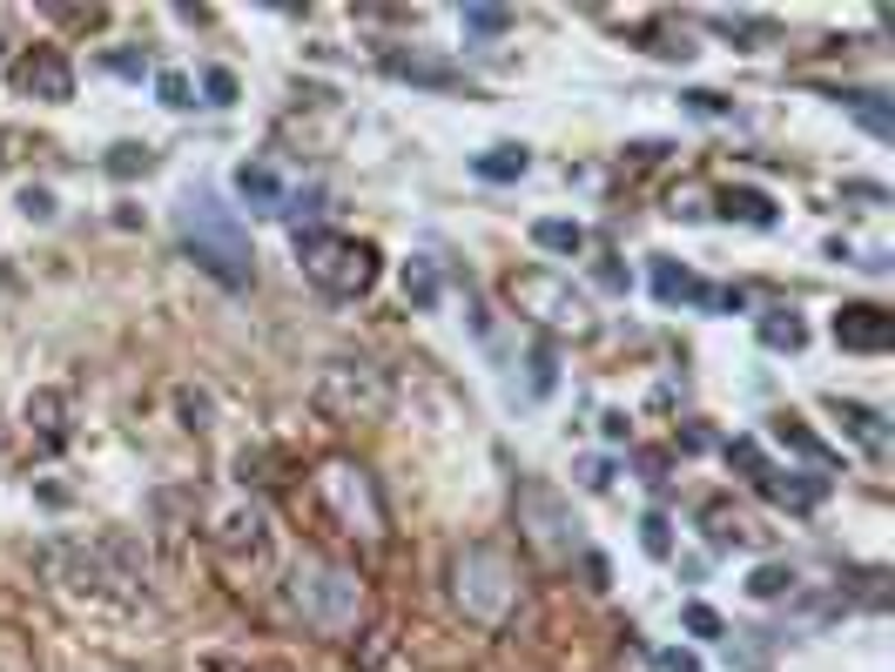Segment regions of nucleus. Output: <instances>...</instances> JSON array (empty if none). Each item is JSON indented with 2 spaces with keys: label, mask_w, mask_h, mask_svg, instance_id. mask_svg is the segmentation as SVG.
Masks as SVG:
<instances>
[{
  "label": "nucleus",
  "mask_w": 895,
  "mask_h": 672,
  "mask_svg": "<svg viewBox=\"0 0 895 672\" xmlns=\"http://www.w3.org/2000/svg\"><path fill=\"white\" fill-rule=\"evenodd\" d=\"M176 229H183V249L196 256V270H202V276H216L222 290H250V283H257V249H250V229H242V216H236V209H222L209 189L183 196Z\"/></svg>",
  "instance_id": "obj_1"
},
{
  "label": "nucleus",
  "mask_w": 895,
  "mask_h": 672,
  "mask_svg": "<svg viewBox=\"0 0 895 672\" xmlns=\"http://www.w3.org/2000/svg\"><path fill=\"white\" fill-rule=\"evenodd\" d=\"M720 216L727 222H748V229H768L774 222V196L768 189H727L720 196Z\"/></svg>",
  "instance_id": "obj_20"
},
{
  "label": "nucleus",
  "mask_w": 895,
  "mask_h": 672,
  "mask_svg": "<svg viewBox=\"0 0 895 672\" xmlns=\"http://www.w3.org/2000/svg\"><path fill=\"white\" fill-rule=\"evenodd\" d=\"M707 28H720L727 41H754V48H761V41L774 34V28H768L761 14H727V8H720V14H707Z\"/></svg>",
  "instance_id": "obj_25"
},
{
  "label": "nucleus",
  "mask_w": 895,
  "mask_h": 672,
  "mask_svg": "<svg viewBox=\"0 0 895 672\" xmlns=\"http://www.w3.org/2000/svg\"><path fill=\"white\" fill-rule=\"evenodd\" d=\"M155 102H162V108H196V81H189L183 67H162V74H155Z\"/></svg>",
  "instance_id": "obj_26"
},
{
  "label": "nucleus",
  "mask_w": 895,
  "mask_h": 672,
  "mask_svg": "<svg viewBox=\"0 0 895 672\" xmlns=\"http://www.w3.org/2000/svg\"><path fill=\"white\" fill-rule=\"evenodd\" d=\"M458 21H465V34H506L512 28V8H465Z\"/></svg>",
  "instance_id": "obj_31"
},
{
  "label": "nucleus",
  "mask_w": 895,
  "mask_h": 672,
  "mask_svg": "<svg viewBox=\"0 0 895 672\" xmlns=\"http://www.w3.org/2000/svg\"><path fill=\"white\" fill-rule=\"evenodd\" d=\"M532 242L545 249V256H565V263H573L580 249H586V229H580L573 216H539V222H532Z\"/></svg>",
  "instance_id": "obj_18"
},
{
  "label": "nucleus",
  "mask_w": 895,
  "mask_h": 672,
  "mask_svg": "<svg viewBox=\"0 0 895 672\" xmlns=\"http://www.w3.org/2000/svg\"><path fill=\"white\" fill-rule=\"evenodd\" d=\"M754 491L774 497V504H788V512H815V504H829V477L822 471H768Z\"/></svg>",
  "instance_id": "obj_11"
},
{
  "label": "nucleus",
  "mask_w": 895,
  "mask_h": 672,
  "mask_svg": "<svg viewBox=\"0 0 895 672\" xmlns=\"http://www.w3.org/2000/svg\"><path fill=\"white\" fill-rule=\"evenodd\" d=\"M512 303H519V316H539L545 329H586V303H580V290L565 283L559 270H512Z\"/></svg>",
  "instance_id": "obj_8"
},
{
  "label": "nucleus",
  "mask_w": 895,
  "mask_h": 672,
  "mask_svg": "<svg viewBox=\"0 0 895 672\" xmlns=\"http://www.w3.org/2000/svg\"><path fill=\"white\" fill-rule=\"evenodd\" d=\"M580 477H586V491H606V484H613V464H586Z\"/></svg>",
  "instance_id": "obj_43"
},
{
  "label": "nucleus",
  "mask_w": 895,
  "mask_h": 672,
  "mask_svg": "<svg viewBox=\"0 0 895 672\" xmlns=\"http://www.w3.org/2000/svg\"><path fill=\"white\" fill-rule=\"evenodd\" d=\"M593 283H600V290H626V283H633V276H626V270H620V256H606V263H600V270H593Z\"/></svg>",
  "instance_id": "obj_39"
},
{
  "label": "nucleus",
  "mask_w": 895,
  "mask_h": 672,
  "mask_svg": "<svg viewBox=\"0 0 895 672\" xmlns=\"http://www.w3.org/2000/svg\"><path fill=\"white\" fill-rule=\"evenodd\" d=\"M236 196L250 202V209H283V202H290V196H283V176H277L270 161H242V168H236Z\"/></svg>",
  "instance_id": "obj_16"
},
{
  "label": "nucleus",
  "mask_w": 895,
  "mask_h": 672,
  "mask_svg": "<svg viewBox=\"0 0 895 672\" xmlns=\"http://www.w3.org/2000/svg\"><path fill=\"white\" fill-rule=\"evenodd\" d=\"M525 168H532V155H525L519 141H499V148L471 155V176H478V182H519Z\"/></svg>",
  "instance_id": "obj_17"
},
{
  "label": "nucleus",
  "mask_w": 895,
  "mask_h": 672,
  "mask_svg": "<svg viewBox=\"0 0 895 672\" xmlns=\"http://www.w3.org/2000/svg\"><path fill=\"white\" fill-rule=\"evenodd\" d=\"M316 497H323V512L337 518V532H351V538H364V545L384 538V497H377V484H371L364 464L331 458V464L316 471Z\"/></svg>",
  "instance_id": "obj_7"
},
{
  "label": "nucleus",
  "mask_w": 895,
  "mask_h": 672,
  "mask_svg": "<svg viewBox=\"0 0 895 672\" xmlns=\"http://www.w3.org/2000/svg\"><path fill=\"white\" fill-rule=\"evenodd\" d=\"M680 102H687V115H700V122H720V115H735V102H727V95H714V88H687Z\"/></svg>",
  "instance_id": "obj_33"
},
{
  "label": "nucleus",
  "mask_w": 895,
  "mask_h": 672,
  "mask_svg": "<svg viewBox=\"0 0 895 672\" xmlns=\"http://www.w3.org/2000/svg\"><path fill=\"white\" fill-rule=\"evenodd\" d=\"M748 592H754L761 606H774V599L794 592V571H788V565H754V571H748Z\"/></svg>",
  "instance_id": "obj_24"
},
{
  "label": "nucleus",
  "mask_w": 895,
  "mask_h": 672,
  "mask_svg": "<svg viewBox=\"0 0 895 672\" xmlns=\"http://www.w3.org/2000/svg\"><path fill=\"white\" fill-rule=\"evenodd\" d=\"M835 344L855 350V357H882V350H895V316L882 303H842L835 309Z\"/></svg>",
  "instance_id": "obj_10"
},
{
  "label": "nucleus",
  "mask_w": 895,
  "mask_h": 672,
  "mask_svg": "<svg viewBox=\"0 0 895 672\" xmlns=\"http://www.w3.org/2000/svg\"><path fill=\"white\" fill-rule=\"evenodd\" d=\"M404 296H412L418 309H431V303H438V270H431L425 256H412V263H404Z\"/></svg>",
  "instance_id": "obj_28"
},
{
  "label": "nucleus",
  "mask_w": 895,
  "mask_h": 672,
  "mask_svg": "<svg viewBox=\"0 0 895 672\" xmlns=\"http://www.w3.org/2000/svg\"><path fill=\"white\" fill-rule=\"evenodd\" d=\"M316 410H331L337 424H377L391 410V377L364 357H337L316 370Z\"/></svg>",
  "instance_id": "obj_5"
},
{
  "label": "nucleus",
  "mask_w": 895,
  "mask_h": 672,
  "mask_svg": "<svg viewBox=\"0 0 895 672\" xmlns=\"http://www.w3.org/2000/svg\"><path fill=\"white\" fill-rule=\"evenodd\" d=\"M829 410L842 417V431H849L868 458H882V451H888V417H882V410H868V403H855V397H842V390L829 397Z\"/></svg>",
  "instance_id": "obj_12"
},
{
  "label": "nucleus",
  "mask_w": 895,
  "mask_h": 672,
  "mask_svg": "<svg viewBox=\"0 0 895 672\" xmlns=\"http://www.w3.org/2000/svg\"><path fill=\"white\" fill-rule=\"evenodd\" d=\"M646 48H654L660 61H687V54H694V41H687V28H654V34H646Z\"/></svg>",
  "instance_id": "obj_32"
},
{
  "label": "nucleus",
  "mask_w": 895,
  "mask_h": 672,
  "mask_svg": "<svg viewBox=\"0 0 895 672\" xmlns=\"http://www.w3.org/2000/svg\"><path fill=\"white\" fill-rule=\"evenodd\" d=\"M14 88L28 102H67L74 95V67H67L61 48H28V54H14Z\"/></svg>",
  "instance_id": "obj_9"
},
{
  "label": "nucleus",
  "mask_w": 895,
  "mask_h": 672,
  "mask_svg": "<svg viewBox=\"0 0 895 672\" xmlns=\"http://www.w3.org/2000/svg\"><path fill=\"white\" fill-rule=\"evenodd\" d=\"M600 431H606L613 444H626V417H620V410H606V417H600Z\"/></svg>",
  "instance_id": "obj_44"
},
{
  "label": "nucleus",
  "mask_w": 895,
  "mask_h": 672,
  "mask_svg": "<svg viewBox=\"0 0 895 672\" xmlns=\"http://www.w3.org/2000/svg\"><path fill=\"white\" fill-rule=\"evenodd\" d=\"M674 444H680V451H714V438H707V431H700V424H687V431H680V438H674Z\"/></svg>",
  "instance_id": "obj_42"
},
{
  "label": "nucleus",
  "mask_w": 895,
  "mask_h": 672,
  "mask_svg": "<svg viewBox=\"0 0 895 672\" xmlns=\"http://www.w3.org/2000/svg\"><path fill=\"white\" fill-rule=\"evenodd\" d=\"M654 672H700V659L687 645H667V652H654Z\"/></svg>",
  "instance_id": "obj_37"
},
{
  "label": "nucleus",
  "mask_w": 895,
  "mask_h": 672,
  "mask_svg": "<svg viewBox=\"0 0 895 672\" xmlns=\"http://www.w3.org/2000/svg\"><path fill=\"white\" fill-rule=\"evenodd\" d=\"M761 344H768V350H788V357H794V350L808 344V323H801L794 309H768V316H761Z\"/></svg>",
  "instance_id": "obj_22"
},
{
  "label": "nucleus",
  "mask_w": 895,
  "mask_h": 672,
  "mask_svg": "<svg viewBox=\"0 0 895 672\" xmlns=\"http://www.w3.org/2000/svg\"><path fill=\"white\" fill-rule=\"evenodd\" d=\"M290 606H296V619H303L310 632L351 639L357 619H364V578H357L351 565H337V558H303V565L290 571Z\"/></svg>",
  "instance_id": "obj_3"
},
{
  "label": "nucleus",
  "mask_w": 895,
  "mask_h": 672,
  "mask_svg": "<svg viewBox=\"0 0 895 672\" xmlns=\"http://www.w3.org/2000/svg\"><path fill=\"white\" fill-rule=\"evenodd\" d=\"M835 102H842L875 141H895V108H888V95H875V88H835Z\"/></svg>",
  "instance_id": "obj_14"
},
{
  "label": "nucleus",
  "mask_w": 895,
  "mask_h": 672,
  "mask_svg": "<svg viewBox=\"0 0 895 672\" xmlns=\"http://www.w3.org/2000/svg\"><path fill=\"white\" fill-rule=\"evenodd\" d=\"M727 464H735V471H741L748 484H761V477L774 471V464H768V451H761L754 438H735V444H727Z\"/></svg>",
  "instance_id": "obj_29"
},
{
  "label": "nucleus",
  "mask_w": 895,
  "mask_h": 672,
  "mask_svg": "<svg viewBox=\"0 0 895 672\" xmlns=\"http://www.w3.org/2000/svg\"><path fill=\"white\" fill-rule=\"evenodd\" d=\"M451 599H458V612L471 619V626H485V632H499L512 612H519V565H512V552L506 545H458V558H451Z\"/></svg>",
  "instance_id": "obj_2"
},
{
  "label": "nucleus",
  "mask_w": 895,
  "mask_h": 672,
  "mask_svg": "<svg viewBox=\"0 0 895 672\" xmlns=\"http://www.w3.org/2000/svg\"><path fill=\"white\" fill-rule=\"evenodd\" d=\"M202 95H209V108H229V102H236V74H229V67H209V74H202Z\"/></svg>",
  "instance_id": "obj_36"
},
{
  "label": "nucleus",
  "mask_w": 895,
  "mask_h": 672,
  "mask_svg": "<svg viewBox=\"0 0 895 672\" xmlns=\"http://www.w3.org/2000/svg\"><path fill=\"white\" fill-rule=\"evenodd\" d=\"M768 424H774V438H781L788 451H801V458H808V464H815V471H835V464H842V451H835V444H822V438H815V431H808V424H801V417H794V410H781V417H768Z\"/></svg>",
  "instance_id": "obj_13"
},
{
  "label": "nucleus",
  "mask_w": 895,
  "mask_h": 672,
  "mask_svg": "<svg viewBox=\"0 0 895 672\" xmlns=\"http://www.w3.org/2000/svg\"><path fill=\"white\" fill-rule=\"evenodd\" d=\"M674 216H680V222H694V216H707V209H700V189H674Z\"/></svg>",
  "instance_id": "obj_40"
},
{
  "label": "nucleus",
  "mask_w": 895,
  "mask_h": 672,
  "mask_svg": "<svg viewBox=\"0 0 895 672\" xmlns=\"http://www.w3.org/2000/svg\"><path fill=\"white\" fill-rule=\"evenodd\" d=\"M102 67H115V74H142L148 61H142V54H102Z\"/></svg>",
  "instance_id": "obj_41"
},
{
  "label": "nucleus",
  "mask_w": 895,
  "mask_h": 672,
  "mask_svg": "<svg viewBox=\"0 0 895 672\" xmlns=\"http://www.w3.org/2000/svg\"><path fill=\"white\" fill-rule=\"evenodd\" d=\"M654 296L660 303H700V276L680 270L674 256H654Z\"/></svg>",
  "instance_id": "obj_21"
},
{
  "label": "nucleus",
  "mask_w": 895,
  "mask_h": 672,
  "mask_svg": "<svg viewBox=\"0 0 895 672\" xmlns=\"http://www.w3.org/2000/svg\"><path fill=\"white\" fill-rule=\"evenodd\" d=\"M512 512H519V532L539 558H580V518H573V504H565L559 484L545 477H519V497H512Z\"/></svg>",
  "instance_id": "obj_6"
},
{
  "label": "nucleus",
  "mask_w": 895,
  "mask_h": 672,
  "mask_svg": "<svg viewBox=\"0 0 895 672\" xmlns=\"http://www.w3.org/2000/svg\"><path fill=\"white\" fill-rule=\"evenodd\" d=\"M680 626H687L694 639H727V626H720V612H714V606H700V599H694V606L680 612Z\"/></svg>",
  "instance_id": "obj_34"
},
{
  "label": "nucleus",
  "mask_w": 895,
  "mask_h": 672,
  "mask_svg": "<svg viewBox=\"0 0 895 672\" xmlns=\"http://www.w3.org/2000/svg\"><path fill=\"white\" fill-rule=\"evenodd\" d=\"M21 209H28L34 222H48V216H54V196H48V189H21Z\"/></svg>",
  "instance_id": "obj_38"
},
{
  "label": "nucleus",
  "mask_w": 895,
  "mask_h": 672,
  "mask_svg": "<svg viewBox=\"0 0 895 672\" xmlns=\"http://www.w3.org/2000/svg\"><path fill=\"white\" fill-rule=\"evenodd\" d=\"M296 263L323 296H337V303H351V296H364L377 283V249L357 242V235H337V229H296Z\"/></svg>",
  "instance_id": "obj_4"
},
{
  "label": "nucleus",
  "mask_w": 895,
  "mask_h": 672,
  "mask_svg": "<svg viewBox=\"0 0 895 672\" xmlns=\"http://www.w3.org/2000/svg\"><path fill=\"white\" fill-rule=\"evenodd\" d=\"M639 552H646V558H674V525H667V512H646V518H639Z\"/></svg>",
  "instance_id": "obj_30"
},
{
  "label": "nucleus",
  "mask_w": 895,
  "mask_h": 672,
  "mask_svg": "<svg viewBox=\"0 0 895 672\" xmlns=\"http://www.w3.org/2000/svg\"><path fill=\"white\" fill-rule=\"evenodd\" d=\"M148 161H155V155H148L142 141H115L102 168H108V176H115V182H128V176H148Z\"/></svg>",
  "instance_id": "obj_27"
},
{
  "label": "nucleus",
  "mask_w": 895,
  "mask_h": 672,
  "mask_svg": "<svg viewBox=\"0 0 895 672\" xmlns=\"http://www.w3.org/2000/svg\"><path fill=\"white\" fill-rule=\"evenodd\" d=\"M700 309H735V316H741V309H748V296H741L735 283H700Z\"/></svg>",
  "instance_id": "obj_35"
},
{
  "label": "nucleus",
  "mask_w": 895,
  "mask_h": 672,
  "mask_svg": "<svg viewBox=\"0 0 895 672\" xmlns=\"http://www.w3.org/2000/svg\"><path fill=\"white\" fill-rule=\"evenodd\" d=\"M28 431H41V444H67V397L61 390L28 397Z\"/></svg>",
  "instance_id": "obj_19"
},
{
  "label": "nucleus",
  "mask_w": 895,
  "mask_h": 672,
  "mask_svg": "<svg viewBox=\"0 0 895 672\" xmlns=\"http://www.w3.org/2000/svg\"><path fill=\"white\" fill-rule=\"evenodd\" d=\"M552 384H559V350L539 336V344L525 350V397H552Z\"/></svg>",
  "instance_id": "obj_23"
},
{
  "label": "nucleus",
  "mask_w": 895,
  "mask_h": 672,
  "mask_svg": "<svg viewBox=\"0 0 895 672\" xmlns=\"http://www.w3.org/2000/svg\"><path fill=\"white\" fill-rule=\"evenodd\" d=\"M384 74H397V81H418V88H465V74L458 67H445V61H425V54H384Z\"/></svg>",
  "instance_id": "obj_15"
}]
</instances>
